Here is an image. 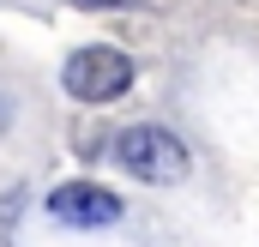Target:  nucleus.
<instances>
[{"label": "nucleus", "instance_id": "nucleus-1", "mask_svg": "<svg viewBox=\"0 0 259 247\" xmlns=\"http://www.w3.org/2000/svg\"><path fill=\"white\" fill-rule=\"evenodd\" d=\"M115 157H121L127 175H139V181H151V187L187 181V145L175 133H163V127H127L115 139Z\"/></svg>", "mask_w": 259, "mask_h": 247}, {"label": "nucleus", "instance_id": "nucleus-5", "mask_svg": "<svg viewBox=\"0 0 259 247\" xmlns=\"http://www.w3.org/2000/svg\"><path fill=\"white\" fill-rule=\"evenodd\" d=\"M6 121H12V103H6V97H0V133H6Z\"/></svg>", "mask_w": 259, "mask_h": 247}, {"label": "nucleus", "instance_id": "nucleus-2", "mask_svg": "<svg viewBox=\"0 0 259 247\" xmlns=\"http://www.w3.org/2000/svg\"><path fill=\"white\" fill-rule=\"evenodd\" d=\"M61 78H66V91H72L78 103H115V97L133 91V55L109 49V43H91V49L66 55Z\"/></svg>", "mask_w": 259, "mask_h": 247}, {"label": "nucleus", "instance_id": "nucleus-3", "mask_svg": "<svg viewBox=\"0 0 259 247\" xmlns=\"http://www.w3.org/2000/svg\"><path fill=\"white\" fill-rule=\"evenodd\" d=\"M49 217L66 223V229H103V223L121 217V199L97 181H66V187L49 193Z\"/></svg>", "mask_w": 259, "mask_h": 247}, {"label": "nucleus", "instance_id": "nucleus-4", "mask_svg": "<svg viewBox=\"0 0 259 247\" xmlns=\"http://www.w3.org/2000/svg\"><path fill=\"white\" fill-rule=\"evenodd\" d=\"M78 6H91V12H103V6H139V0H78Z\"/></svg>", "mask_w": 259, "mask_h": 247}]
</instances>
